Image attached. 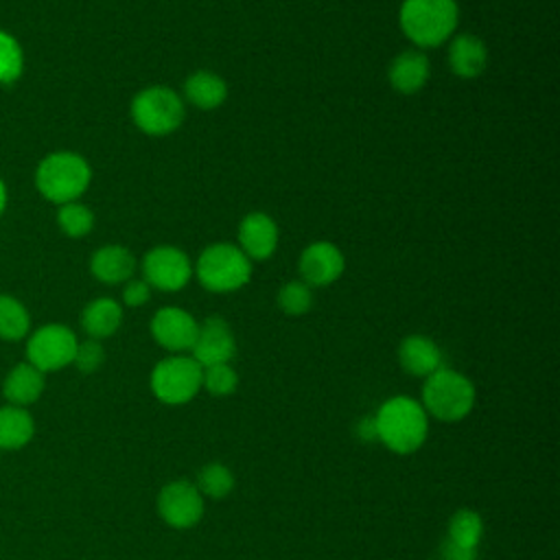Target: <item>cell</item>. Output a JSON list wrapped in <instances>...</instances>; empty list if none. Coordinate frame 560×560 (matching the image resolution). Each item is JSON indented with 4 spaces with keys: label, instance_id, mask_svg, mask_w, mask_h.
Instances as JSON below:
<instances>
[{
    "label": "cell",
    "instance_id": "obj_24",
    "mask_svg": "<svg viewBox=\"0 0 560 560\" xmlns=\"http://www.w3.org/2000/svg\"><path fill=\"white\" fill-rule=\"evenodd\" d=\"M446 540L462 545V547H470L477 549L481 538H483V521L479 516V512L470 510V508H462L457 510L446 525Z\"/></svg>",
    "mask_w": 560,
    "mask_h": 560
},
{
    "label": "cell",
    "instance_id": "obj_20",
    "mask_svg": "<svg viewBox=\"0 0 560 560\" xmlns=\"http://www.w3.org/2000/svg\"><path fill=\"white\" fill-rule=\"evenodd\" d=\"M122 324V306L114 298H96L81 313V328L90 339H107Z\"/></svg>",
    "mask_w": 560,
    "mask_h": 560
},
{
    "label": "cell",
    "instance_id": "obj_22",
    "mask_svg": "<svg viewBox=\"0 0 560 560\" xmlns=\"http://www.w3.org/2000/svg\"><path fill=\"white\" fill-rule=\"evenodd\" d=\"M35 435V420L26 407H0V451H18Z\"/></svg>",
    "mask_w": 560,
    "mask_h": 560
},
{
    "label": "cell",
    "instance_id": "obj_2",
    "mask_svg": "<svg viewBox=\"0 0 560 560\" xmlns=\"http://www.w3.org/2000/svg\"><path fill=\"white\" fill-rule=\"evenodd\" d=\"M457 22V0H402L398 11L400 31L418 50L446 44L455 35Z\"/></svg>",
    "mask_w": 560,
    "mask_h": 560
},
{
    "label": "cell",
    "instance_id": "obj_23",
    "mask_svg": "<svg viewBox=\"0 0 560 560\" xmlns=\"http://www.w3.org/2000/svg\"><path fill=\"white\" fill-rule=\"evenodd\" d=\"M31 332V315L26 306L7 293H0V339L20 341Z\"/></svg>",
    "mask_w": 560,
    "mask_h": 560
},
{
    "label": "cell",
    "instance_id": "obj_27",
    "mask_svg": "<svg viewBox=\"0 0 560 560\" xmlns=\"http://www.w3.org/2000/svg\"><path fill=\"white\" fill-rule=\"evenodd\" d=\"M24 72V52L13 35L0 31V83L11 85Z\"/></svg>",
    "mask_w": 560,
    "mask_h": 560
},
{
    "label": "cell",
    "instance_id": "obj_15",
    "mask_svg": "<svg viewBox=\"0 0 560 560\" xmlns=\"http://www.w3.org/2000/svg\"><path fill=\"white\" fill-rule=\"evenodd\" d=\"M448 68L459 79H477L488 68V48L481 37L459 33L448 39Z\"/></svg>",
    "mask_w": 560,
    "mask_h": 560
},
{
    "label": "cell",
    "instance_id": "obj_13",
    "mask_svg": "<svg viewBox=\"0 0 560 560\" xmlns=\"http://www.w3.org/2000/svg\"><path fill=\"white\" fill-rule=\"evenodd\" d=\"M236 354V339L230 328V324L219 317L210 315L199 324L195 346L190 350V357L201 365H217V363H230Z\"/></svg>",
    "mask_w": 560,
    "mask_h": 560
},
{
    "label": "cell",
    "instance_id": "obj_32",
    "mask_svg": "<svg viewBox=\"0 0 560 560\" xmlns=\"http://www.w3.org/2000/svg\"><path fill=\"white\" fill-rule=\"evenodd\" d=\"M440 553H442L440 560H477V549L455 545V542H451L446 538L440 545Z\"/></svg>",
    "mask_w": 560,
    "mask_h": 560
},
{
    "label": "cell",
    "instance_id": "obj_16",
    "mask_svg": "<svg viewBox=\"0 0 560 560\" xmlns=\"http://www.w3.org/2000/svg\"><path fill=\"white\" fill-rule=\"evenodd\" d=\"M429 74H431L429 57L418 48L398 52L387 66V81L400 94L420 92L427 85Z\"/></svg>",
    "mask_w": 560,
    "mask_h": 560
},
{
    "label": "cell",
    "instance_id": "obj_25",
    "mask_svg": "<svg viewBox=\"0 0 560 560\" xmlns=\"http://www.w3.org/2000/svg\"><path fill=\"white\" fill-rule=\"evenodd\" d=\"M195 486L203 499H223L234 490V475L225 464L210 462L199 468Z\"/></svg>",
    "mask_w": 560,
    "mask_h": 560
},
{
    "label": "cell",
    "instance_id": "obj_12",
    "mask_svg": "<svg viewBox=\"0 0 560 560\" xmlns=\"http://www.w3.org/2000/svg\"><path fill=\"white\" fill-rule=\"evenodd\" d=\"M346 269V258L341 249L330 241H315L306 245L298 260V271L302 282L313 287H328L341 278Z\"/></svg>",
    "mask_w": 560,
    "mask_h": 560
},
{
    "label": "cell",
    "instance_id": "obj_10",
    "mask_svg": "<svg viewBox=\"0 0 560 560\" xmlns=\"http://www.w3.org/2000/svg\"><path fill=\"white\" fill-rule=\"evenodd\" d=\"M158 514L173 529L195 527L206 512V499L190 479H173L158 494Z\"/></svg>",
    "mask_w": 560,
    "mask_h": 560
},
{
    "label": "cell",
    "instance_id": "obj_28",
    "mask_svg": "<svg viewBox=\"0 0 560 560\" xmlns=\"http://www.w3.org/2000/svg\"><path fill=\"white\" fill-rule=\"evenodd\" d=\"M278 306L291 317H300L313 306V289L302 280H289L278 291Z\"/></svg>",
    "mask_w": 560,
    "mask_h": 560
},
{
    "label": "cell",
    "instance_id": "obj_1",
    "mask_svg": "<svg viewBox=\"0 0 560 560\" xmlns=\"http://www.w3.org/2000/svg\"><path fill=\"white\" fill-rule=\"evenodd\" d=\"M376 442L392 453H416L429 435V416L420 400L411 396H392L374 413Z\"/></svg>",
    "mask_w": 560,
    "mask_h": 560
},
{
    "label": "cell",
    "instance_id": "obj_17",
    "mask_svg": "<svg viewBox=\"0 0 560 560\" xmlns=\"http://www.w3.org/2000/svg\"><path fill=\"white\" fill-rule=\"evenodd\" d=\"M400 368L418 378H427L442 368V350L427 335H407L398 346Z\"/></svg>",
    "mask_w": 560,
    "mask_h": 560
},
{
    "label": "cell",
    "instance_id": "obj_7",
    "mask_svg": "<svg viewBox=\"0 0 560 560\" xmlns=\"http://www.w3.org/2000/svg\"><path fill=\"white\" fill-rule=\"evenodd\" d=\"M201 365L190 354H168L149 374L151 394L164 405H186L201 389Z\"/></svg>",
    "mask_w": 560,
    "mask_h": 560
},
{
    "label": "cell",
    "instance_id": "obj_31",
    "mask_svg": "<svg viewBox=\"0 0 560 560\" xmlns=\"http://www.w3.org/2000/svg\"><path fill=\"white\" fill-rule=\"evenodd\" d=\"M151 300V287L144 280H127L122 287V302L131 308L142 306Z\"/></svg>",
    "mask_w": 560,
    "mask_h": 560
},
{
    "label": "cell",
    "instance_id": "obj_18",
    "mask_svg": "<svg viewBox=\"0 0 560 560\" xmlns=\"http://www.w3.org/2000/svg\"><path fill=\"white\" fill-rule=\"evenodd\" d=\"M46 387V374L28 361L13 365L2 381V396L9 405L28 407L39 400Z\"/></svg>",
    "mask_w": 560,
    "mask_h": 560
},
{
    "label": "cell",
    "instance_id": "obj_33",
    "mask_svg": "<svg viewBox=\"0 0 560 560\" xmlns=\"http://www.w3.org/2000/svg\"><path fill=\"white\" fill-rule=\"evenodd\" d=\"M357 438L361 442H376V424H374V416H365L357 422Z\"/></svg>",
    "mask_w": 560,
    "mask_h": 560
},
{
    "label": "cell",
    "instance_id": "obj_19",
    "mask_svg": "<svg viewBox=\"0 0 560 560\" xmlns=\"http://www.w3.org/2000/svg\"><path fill=\"white\" fill-rule=\"evenodd\" d=\"M90 271L105 284H120L131 280L136 271V256L122 245H103L92 254Z\"/></svg>",
    "mask_w": 560,
    "mask_h": 560
},
{
    "label": "cell",
    "instance_id": "obj_8",
    "mask_svg": "<svg viewBox=\"0 0 560 560\" xmlns=\"http://www.w3.org/2000/svg\"><path fill=\"white\" fill-rule=\"evenodd\" d=\"M79 339L72 328L63 324H44L28 332L26 361L39 372H57L72 365Z\"/></svg>",
    "mask_w": 560,
    "mask_h": 560
},
{
    "label": "cell",
    "instance_id": "obj_6",
    "mask_svg": "<svg viewBox=\"0 0 560 560\" xmlns=\"http://www.w3.org/2000/svg\"><path fill=\"white\" fill-rule=\"evenodd\" d=\"M129 112L133 125L147 136H168L179 129L186 116L184 98L166 85H151L140 90L131 98Z\"/></svg>",
    "mask_w": 560,
    "mask_h": 560
},
{
    "label": "cell",
    "instance_id": "obj_9",
    "mask_svg": "<svg viewBox=\"0 0 560 560\" xmlns=\"http://www.w3.org/2000/svg\"><path fill=\"white\" fill-rule=\"evenodd\" d=\"M144 282L151 289H160L166 293L182 291L192 278V262L188 254L175 245H158L151 247L142 258Z\"/></svg>",
    "mask_w": 560,
    "mask_h": 560
},
{
    "label": "cell",
    "instance_id": "obj_4",
    "mask_svg": "<svg viewBox=\"0 0 560 560\" xmlns=\"http://www.w3.org/2000/svg\"><path fill=\"white\" fill-rule=\"evenodd\" d=\"M475 400L477 392L472 381L453 368L442 365L424 378L420 405L429 418L440 422H459L472 411Z\"/></svg>",
    "mask_w": 560,
    "mask_h": 560
},
{
    "label": "cell",
    "instance_id": "obj_11",
    "mask_svg": "<svg viewBox=\"0 0 560 560\" xmlns=\"http://www.w3.org/2000/svg\"><path fill=\"white\" fill-rule=\"evenodd\" d=\"M149 330L153 341L171 354H186L195 346L199 322L186 308L162 306L153 313Z\"/></svg>",
    "mask_w": 560,
    "mask_h": 560
},
{
    "label": "cell",
    "instance_id": "obj_30",
    "mask_svg": "<svg viewBox=\"0 0 560 560\" xmlns=\"http://www.w3.org/2000/svg\"><path fill=\"white\" fill-rule=\"evenodd\" d=\"M103 361H105V348L98 339L88 337L85 341H79L74 359H72V365H77L79 372L92 374L103 365Z\"/></svg>",
    "mask_w": 560,
    "mask_h": 560
},
{
    "label": "cell",
    "instance_id": "obj_5",
    "mask_svg": "<svg viewBox=\"0 0 560 560\" xmlns=\"http://www.w3.org/2000/svg\"><path fill=\"white\" fill-rule=\"evenodd\" d=\"M192 273L199 284L212 293H232L252 278V260L232 243H212L201 249Z\"/></svg>",
    "mask_w": 560,
    "mask_h": 560
},
{
    "label": "cell",
    "instance_id": "obj_14",
    "mask_svg": "<svg viewBox=\"0 0 560 560\" xmlns=\"http://www.w3.org/2000/svg\"><path fill=\"white\" fill-rule=\"evenodd\" d=\"M238 249L249 260H267L273 256L280 232L276 221L265 212H249L238 223Z\"/></svg>",
    "mask_w": 560,
    "mask_h": 560
},
{
    "label": "cell",
    "instance_id": "obj_29",
    "mask_svg": "<svg viewBox=\"0 0 560 560\" xmlns=\"http://www.w3.org/2000/svg\"><path fill=\"white\" fill-rule=\"evenodd\" d=\"M238 387V374L230 363L206 365L201 370V389L212 396H230Z\"/></svg>",
    "mask_w": 560,
    "mask_h": 560
},
{
    "label": "cell",
    "instance_id": "obj_34",
    "mask_svg": "<svg viewBox=\"0 0 560 560\" xmlns=\"http://www.w3.org/2000/svg\"><path fill=\"white\" fill-rule=\"evenodd\" d=\"M4 208H7V186H4V182L0 179V214L4 212Z\"/></svg>",
    "mask_w": 560,
    "mask_h": 560
},
{
    "label": "cell",
    "instance_id": "obj_21",
    "mask_svg": "<svg viewBox=\"0 0 560 560\" xmlns=\"http://www.w3.org/2000/svg\"><path fill=\"white\" fill-rule=\"evenodd\" d=\"M184 96L199 109H217L228 98V83L210 70H197L184 81Z\"/></svg>",
    "mask_w": 560,
    "mask_h": 560
},
{
    "label": "cell",
    "instance_id": "obj_3",
    "mask_svg": "<svg viewBox=\"0 0 560 560\" xmlns=\"http://www.w3.org/2000/svg\"><path fill=\"white\" fill-rule=\"evenodd\" d=\"M92 182L88 160L74 151H52L35 168L39 195L57 206L79 201Z\"/></svg>",
    "mask_w": 560,
    "mask_h": 560
},
{
    "label": "cell",
    "instance_id": "obj_26",
    "mask_svg": "<svg viewBox=\"0 0 560 560\" xmlns=\"http://www.w3.org/2000/svg\"><path fill=\"white\" fill-rule=\"evenodd\" d=\"M57 223L66 236L83 238L94 228V212L81 201H68L59 206Z\"/></svg>",
    "mask_w": 560,
    "mask_h": 560
}]
</instances>
